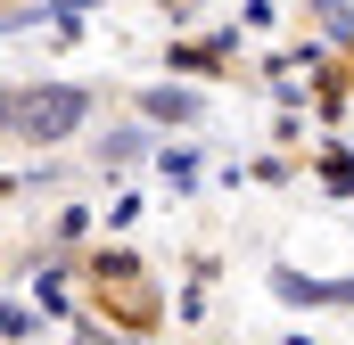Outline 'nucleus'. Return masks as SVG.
I'll list each match as a JSON object with an SVG mask.
<instances>
[{"label":"nucleus","mask_w":354,"mask_h":345,"mask_svg":"<svg viewBox=\"0 0 354 345\" xmlns=\"http://www.w3.org/2000/svg\"><path fill=\"white\" fill-rule=\"evenodd\" d=\"M83 115H91V90L83 83H25L17 99H8V132H17L25 148H58Z\"/></svg>","instance_id":"obj_1"},{"label":"nucleus","mask_w":354,"mask_h":345,"mask_svg":"<svg viewBox=\"0 0 354 345\" xmlns=\"http://www.w3.org/2000/svg\"><path fill=\"white\" fill-rule=\"evenodd\" d=\"M140 107H149V115H165V124H189V115H198V90H149Z\"/></svg>","instance_id":"obj_2"},{"label":"nucleus","mask_w":354,"mask_h":345,"mask_svg":"<svg viewBox=\"0 0 354 345\" xmlns=\"http://www.w3.org/2000/svg\"><path fill=\"white\" fill-rule=\"evenodd\" d=\"M272 288H280L288 304H330V279H297V271H280Z\"/></svg>","instance_id":"obj_3"},{"label":"nucleus","mask_w":354,"mask_h":345,"mask_svg":"<svg viewBox=\"0 0 354 345\" xmlns=\"http://www.w3.org/2000/svg\"><path fill=\"white\" fill-rule=\"evenodd\" d=\"M8 99H17V90H8V83H0V132H8Z\"/></svg>","instance_id":"obj_4"}]
</instances>
